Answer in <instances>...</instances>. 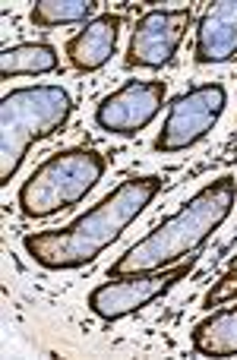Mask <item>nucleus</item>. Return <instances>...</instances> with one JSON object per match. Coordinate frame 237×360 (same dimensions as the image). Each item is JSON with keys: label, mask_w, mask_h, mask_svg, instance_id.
<instances>
[{"label": "nucleus", "mask_w": 237, "mask_h": 360, "mask_svg": "<svg viewBox=\"0 0 237 360\" xmlns=\"http://www.w3.org/2000/svg\"><path fill=\"white\" fill-rule=\"evenodd\" d=\"M165 180L158 174L127 177L86 215L54 231H35L23 237V247L44 269H82L95 262L162 193Z\"/></svg>", "instance_id": "obj_1"}, {"label": "nucleus", "mask_w": 237, "mask_h": 360, "mask_svg": "<svg viewBox=\"0 0 237 360\" xmlns=\"http://www.w3.org/2000/svg\"><path fill=\"white\" fill-rule=\"evenodd\" d=\"M234 199L237 180L231 174H222L219 180L206 184L174 215L158 221L143 240H136L117 262H111L108 278H127V275L155 272V269L184 262L225 224V218L234 209Z\"/></svg>", "instance_id": "obj_2"}, {"label": "nucleus", "mask_w": 237, "mask_h": 360, "mask_svg": "<svg viewBox=\"0 0 237 360\" xmlns=\"http://www.w3.org/2000/svg\"><path fill=\"white\" fill-rule=\"evenodd\" d=\"M73 114L63 86H23L0 101V184H10L32 143L57 133Z\"/></svg>", "instance_id": "obj_3"}, {"label": "nucleus", "mask_w": 237, "mask_h": 360, "mask_svg": "<svg viewBox=\"0 0 237 360\" xmlns=\"http://www.w3.org/2000/svg\"><path fill=\"white\" fill-rule=\"evenodd\" d=\"M105 155L95 149H63L48 155L19 186V209L25 218H48L73 209L105 177Z\"/></svg>", "instance_id": "obj_4"}, {"label": "nucleus", "mask_w": 237, "mask_h": 360, "mask_svg": "<svg viewBox=\"0 0 237 360\" xmlns=\"http://www.w3.org/2000/svg\"><path fill=\"white\" fill-rule=\"evenodd\" d=\"M196 262H200V256L193 253V256H187V262H177V266L127 275V278H111V281H105V285L92 288V294H89V310L98 319H105V323L124 319V316H130V313L149 307L152 300L165 297L177 281H184L193 272Z\"/></svg>", "instance_id": "obj_5"}, {"label": "nucleus", "mask_w": 237, "mask_h": 360, "mask_svg": "<svg viewBox=\"0 0 237 360\" xmlns=\"http://www.w3.org/2000/svg\"><path fill=\"white\" fill-rule=\"evenodd\" d=\"M225 105L228 92L222 82H203V86H193L190 92L177 95L168 105V117H165L162 133L155 139V152L158 155H174V152L196 146L219 124Z\"/></svg>", "instance_id": "obj_6"}, {"label": "nucleus", "mask_w": 237, "mask_h": 360, "mask_svg": "<svg viewBox=\"0 0 237 360\" xmlns=\"http://www.w3.org/2000/svg\"><path fill=\"white\" fill-rule=\"evenodd\" d=\"M193 13L190 6H177V10H149L136 19L133 25L130 44H127V67H143V70H158L171 63L177 54L184 35H187Z\"/></svg>", "instance_id": "obj_7"}, {"label": "nucleus", "mask_w": 237, "mask_h": 360, "mask_svg": "<svg viewBox=\"0 0 237 360\" xmlns=\"http://www.w3.org/2000/svg\"><path fill=\"white\" fill-rule=\"evenodd\" d=\"M168 86L162 79H127L117 92L105 95L95 108V124L117 136H136L162 111Z\"/></svg>", "instance_id": "obj_8"}, {"label": "nucleus", "mask_w": 237, "mask_h": 360, "mask_svg": "<svg viewBox=\"0 0 237 360\" xmlns=\"http://www.w3.org/2000/svg\"><path fill=\"white\" fill-rule=\"evenodd\" d=\"M237 57V0H219L203 13L196 25L193 60L196 63H225Z\"/></svg>", "instance_id": "obj_9"}, {"label": "nucleus", "mask_w": 237, "mask_h": 360, "mask_svg": "<svg viewBox=\"0 0 237 360\" xmlns=\"http://www.w3.org/2000/svg\"><path fill=\"white\" fill-rule=\"evenodd\" d=\"M124 19L114 16V13H101L92 22H86V29H79L73 38L67 41V60L73 70L79 73H95L111 60L114 48H117V35Z\"/></svg>", "instance_id": "obj_10"}, {"label": "nucleus", "mask_w": 237, "mask_h": 360, "mask_svg": "<svg viewBox=\"0 0 237 360\" xmlns=\"http://www.w3.org/2000/svg\"><path fill=\"white\" fill-rule=\"evenodd\" d=\"M190 345L206 357H234L237 354V304L209 310L206 319L193 326Z\"/></svg>", "instance_id": "obj_11"}, {"label": "nucleus", "mask_w": 237, "mask_h": 360, "mask_svg": "<svg viewBox=\"0 0 237 360\" xmlns=\"http://www.w3.org/2000/svg\"><path fill=\"white\" fill-rule=\"evenodd\" d=\"M57 67H60V57L44 41H23L16 48H4V54H0V79L54 73Z\"/></svg>", "instance_id": "obj_12"}, {"label": "nucleus", "mask_w": 237, "mask_h": 360, "mask_svg": "<svg viewBox=\"0 0 237 360\" xmlns=\"http://www.w3.org/2000/svg\"><path fill=\"white\" fill-rule=\"evenodd\" d=\"M95 13L92 0H38L32 6L29 19L38 29H57V25H70V22H86Z\"/></svg>", "instance_id": "obj_13"}, {"label": "nucleus", "mask_w": 237, "mask_h": 360, "mask_svg": "<svg viewBox=\"0 0 237 360\" xmlns=\"http://www.w3.org/2000/svg\"><path fill=\"white\" fill-rule=\"evenodd\" d=\"M234 300H237V262L219 281H212V288H209L206 297H203V307H206V310H219V307L234 304Z\"/></svg>", "instance_id": "obj_14"}]
</instances>
